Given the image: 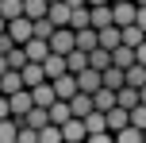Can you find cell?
<instances>
[{"label":"cell","instance_id":"obj_1","mask_svg":"<svg viewBox=\"0 0 146 143\" xmlns=\"http://www.w3.org/2000/svg\"><path fill=\"white\" fill-rule=\"evenodd\" d=\"M4 35L12 39L15 46H27L31 39H35V19H27V15H19V19H12V23L4 27Z\"/></svg>","mask_w":146,"mask_h":143},{"label":"cell","instance_id":"obj_2","mask_svg":"<svg viewBox=\"0 0 146 143\" xmlns=\"http://www.w3.org/2000/svg\"><path fill=\"white\" fill-rule=\"evenodd\" d=\"M50 50H54V54H66V58H69V54L77 50V31H69V27H62L58 35L50 39Z\"/></svg>","mask_w":146,"mask_h":143},{"label":"cell","instance_id":"obj_3","mask_svg":"<svg viewBox=\"0 0 146 143\" xmlns=\"http://www.w3.org/2000/svg\"><path fill=\"white\" fill-rule=\"evenodd\" d=\"M0 89H4V97H15V93L27 89V81H23L19 70H4V74H0Z\"/></svg>","mask_w":146,"mask_h":143},{"label":"cell","instance_id":"obj_4","mask_svg":"<svg viewBox=\"0 0 146 143\" xmlns=\"http://www.w3.org/2000/svg\"><path fill=\"white\" fill-rule=\"evenodd\" d=\"M115 8V27H135L139 23V4L127 0V4H111Z\"/></svg>","mask_w":146,"mask_h":143},{"label":"cell","instance_id":"obj_5","mask_svg":"<svg viewBox=\"0 0 146 143\" xmlns=\"http://www.w3.org/2000/svg\"><path fill=\"white\" fill-rule=\"evenodd\" d=\"M69 108H73L77 120H88V116L96 112V97H92V93H77V97L69 101Z\"/></svg>","mask_w":146,"mask_h":143},{"label":"cell","instance_id":"obj_6","mask_svg":"<svg viewBox=\"0 0 146 143\" xmlns=\"http://www.w3.org/2000/svg\"><path fill=\"white\" fill-rule=\"evenodd\" d=\"M42 70H46V77H50V81H58V77H66V74H69V58L50 50V58L42 62Z\"/></svg>","mask_w":146,"mask_h":143},{"label":"cell","instance_id":"obj_7","mask_svg":"<svg viewBox=\"0 0 146 143\" xmlns=\"http://www.w3.org/2000/svg\"><path fill=\"white\" fill-rule=\"evenodd\" d=\"M77 81H81V93H92V97L104 89V74L100 70H85V74H77Z\"/></svg>","mask_w":146,"mask_h":143},{"label":"cell","instance_id":"obj_8","mask_svg":"<svg viewBox=\"0 0 146 143\" xmlns=\"http://www.w3.org/2000/svg\"><path fill=\"white\" fill-rule=\"evenodd\" d=\"M54 89H58V101H73L81 93V81L73 74H66V77H58V81H54Z\"/></svg>","mask_w":146,"mask_h":143},{"label":"cell","instance_id":"obj_9","mask_svg":"<svg viewBox=\"0 0 146 143\" xmlns=\"http://www.w3.org/2000/svg\"><path fill=\"white\" fill-rule=\"evenodd\" d=\"M23 81H27V89H38V85H46L50 77H46L42 62H27V70H23Z\"/></svg>","mask_w":146,"mask_h":143},{"label":"cell","instance_id":"obj_10","mask_svg":"<svg viewBox=\"0 0 146 143\" xmlns=\"http://www.w3.org/2000/svg\"><path fill=\"white\" fill-rule=\"evenodd\" d=\"M31 93H35V105H38V108H54V105H58V89H54V81L38 85V89H31Z\"/></svg>","mask_w":146,"mask_h":143},{"label":"cell","instance_id":"obj_11","mask_svg":"<svg viewBox=\"0 0 146 143\" xmlns=\"http://www.w3.org/2000/svg\"><path fill=\"white\" fill-rule=\"evenodd\" d=\"M50 23H54V27H69V23H73V8L66 4V0H62V4H50Z\"/></svg>","mask_w":146,"mask_h":143},{"label":"cell","instance_id":"obj_12","mask_svg":"<svg viewBox=\"0 0 146 143\" xmlns=\"http://www.w3.org/2000/svg\"><path fill=\"white\" fill-rule=\"evenodd\" d=\"M50 124H54V120H50V108H38V105H35V108H31V116L23 120V128L42 132V128H50Z\"/></svg>","mask_w":146,"mask_h":143},{"label":"cell","instance_id":"obj_13","mask_svg":"<svg viewBox=\"0 0 146 143\" xmlns=\"http://www.w3.org/2000/svg\"><path fill=\"white\" fill-rule=\"evenodd\" d=\"M92 27L104 31V27H115V8L104 4V8H92Z\"/></svg>","mask_w":146,"mask_h":143},{"label":"cell","instance_id":"obj_14","mask_svg":"<svg viewBox=\"0 0 146 143\" xmlns=\"http://www.w3.org/2000/svg\"><path fill=\"white\" fill-rule=\"evenodd\" d=\"M104 89H111V93H119V89H127V70H119V66H111V70H104Z\"/></svg>","mask_w":146,"mask_h":143},{"label":"cell","instance_id":"obj_15","mask_svg":"<svg viewBox=\"0 0 146 143\" xmlns=\"http://www.w3.org/2000/svg\"><path fill=\"white\" fill-rule=\"evenodd\" d=\"M62 132H66V143H88V128H85V120H69Z\"/></svg>","mask_w":146,"mask_h":143},{"label":"cell","instance_id":"obj_16","mask_svg":"<svg viewBox=\"0 0 146 143\" xmlns=\"http://www.w3.org/2000/svg\"><path fill=\"white\" fill-rule=\"evenodd\" d=\"M23 50H27L31 62H46V58H50V43H46V39H31Z\"/></svg>","mask_w":146,"mask_h":143},{"label":"cell","instance_id":"obj_17","mask_svg":"<svg viewBox=\"0 0 146 143\" xmlns=\"http://www.w3.org/2000/svg\"><path fill=\"white\" fill-rule=\"evenodd\" d=\"M123 128H131V112H127V108H111L108 112V132L115 136V132H123Z\"/></svg>","mask_w":146,"mask_h":143},{"label":"cell","instance_id":"obj_18","mask_svg":"<svg viewBox=\"0 0 146 143\" xmlns=\"http://www.w3.org/2000/svg\"><path fill=\"white\" fill-rule=\"evenodd\" d=\"M27 50H23V46H15V50H8L4 54V70H19V74H23V70H27Z\"/></svg>","mask_w":146,"mask_h":143},{"label":"cell","instance_id":"obj_19","mask_svg":"<svg viewBox=\"0 0 146 143\" xmlns=\"http://www.w3.org/2000/svg\"><path fill=\"white\" fill-rule=\"evenodd\" d=\"M19 132H23V124L12 120V116H4V124H0V143H19Z\"/></svg>","mask_w":146,"mask_h":143},{"label":"cell","instance_id":"obj_20","mask_svg":"<svg viewBox=\"0 0 146 143\" xmlns=\"http://www.w3.org/2000/svg\"><path fill=\"white\" fill-rule=\"evenodd\" d=\"M23 12H27V19H46V15H50V4H46V0H23Z\"/></svg>","mask_w":146,"mask_h":143},{"label":"cell","instance_id":"obj_21","mask_svg":"<svg viewBox=\"0 0 146 143\" xmlns=\"http://www.w3.org/2000/svg\"><path fill=\"white\" fill-rule=\"evenodd\" d=\"M115 101H119V108H127V112H131V108H139V105H142V93L127 85V89H119V93H115Z\"/></svg>","mask_w":146,"mask_h":143},{"label":"cell","instance_id":"obj_22","mask_svg":"<svg viewBox=\"0 0 146 143\" xmlns=\"http://www.w3.org/2000/svg\"><path fill=\"white\" fill-rule=\"evenodd\" d=\"M50 120L58 124V128H66L69 120H77V116H73V108H69V101H58V105L50 108Z\"/></svg>","mask_w":146,"mask_h":143},{"label":"cell","instance_id":"obj_23","mask_svg":"<svg viewBox=\"0 0 146 143\" xmlns=\"http://www.w3.org/2000/svg\"><path fill=\"white\" fill-rule=\"evenodd\" d=\"M0 15H4V23L19 19V15H27V12H23V0H0Z\"/></svg>","mask_w":146,"mask_h":143},{"label":"cell","instance_id":"obj_24","mask_svg":"<svg viewBox=\"0 0 146 143\" xmlns=\"http://www.w3.org/2000/svg\"><path fill=\"white\" fill-rule=\"evenodd\" d=\"M85 128H88V136H104L108 132V112H92L85 120Z\"/></svg>","mask_w":146,"mask_h":143},{"label":"cell","instance_id":"obj_25","mask_svg":"<svg viewBox=\"0 0 146 143\" xmlns=\"http://www.w3.org/2000/svg\"><path fill=\"white\" fill-rule=\"evenodd\" d=\"M111 108H119L115 93H111V89H100V93H96V112H111Z\"/></svg>","mask_w":146,"mask_h":143},{"label":"cell","instance_id":"obj_26","mask_svg":"<svg viewBox=\"0 0 146 143\" xmlns=\"http://www.w3.org/2000/svg\"><path fill=\"white\" fill-rule=\"evenodd\" d=\"M135 62H139V54H135V46H119V50H115V66H119V70H131Z\"/></svg>","mask_w":146,"mask_h":143},{"label":"cell","instance_id":"obj_27","mask_svg":"<svg viewBox=\"0 0 146 143\" xmlns=\"http://www.w3.org/2000/svg\"><path fill=\"white\" fill-rule=\"evenodd\" d=\"M85 70H92V66H88V54L85 50H73L69 54V74L77 77V74H85Z\"/></svg>","mask_w":146,"mask_h":143},{"label":"cell","instance_id":"obj_28","mask_svg":"<svg viewBox=\"0 0 146 143\" xmlns=\"http://www.w3.org/2000/svg\"><path fill=\"white\" fill-rule=\"evenodd\" d=\"M115 143H146V132H139V128L131 124V128L115 132Z\"/></svg>","mask_w":146,"mask_h":143},{"label":"cell","instance_id":"obj_29","mask_svg":"<svg viewBox=\"0 0 146 143\" xmlns=\"http://www.w3.org/2000/svg\"><path fill=\"white\" fill-rule=\"evenodd\" d=\"M127 85H131V89H142V85H146V66L135 62V66L127 70Z\"/></svg>","mask_w":146,"mask_h":143},{"label":"cell","instance_id":"obj_30","mask_svg":"<svg viewBox=\"0 0 146 143\" xmlns=\"http://www.w3.org/2000/svg\"><path fill=\"white\" fill-rule=\"evenodd\" d=\"M38 143H66V132H62L58 124H50V128L38 132Z\"/></svg>","mask_w":146,"mask_h":143},{"label":"cell","instance_id":"obj_31","mask_svg":"<svg viewBox=\"0 0 146 143\" xmlns=\"http://www.w3.org/2000/svg\"><path fill=\"white\" fill-rule=\"evenodd\" d=\"M54 35H58V27H54V23H50V15H46V19H38V23H35V39H46V43H50Z\"/></svg>","mask_w":146,"mask_h":143},{"label":"cell","instance_id":"obj_32","mask_svg":"<svg viewBox=\"0 0 146 143\" xmlns=\"http://www.w3.org/2000/svg\"><path fill=\"white\" fill-rule=\"evenodd\" d=\"M131 124L139 132H146V105H139V108H131Z\"/></svg>","mask_w":146,"mask_h":143},{"label":"cell","instance_id":"obj_33","mask_svg":"<svg viewBox=\"0 0 146 143\" xmlns=\"http://www.w3.org/2000/svg\"><path fill=\"white\" fill-rule=\"evenodd\" d=\"M19 143H38V132L35 128H23L19 132Z\"/></svg>","mask_w":146,"mask_h":143},{"label":"cell","instance_id":"obj_34","mask_svg":"<svg viewBox=\"0 0 146 143\" xmlns=\"http://www.w3.org/2000/svg\"><path fill=\"white\" fill-rule=\"evenodd\" d=\"M88 143H115V136H111V132H104V136H88Z\"/></svg>","mask_w":146,"mask_h":143},{"label":"cell","instance_id":"obj_35","mask_svg":"<svg viewBox=\"0 0 146 143\" xmlns=\"http://www.w3.org/2000/svg\"><path fill=\"white\" fill-rule=\"evenodd\" d=\"M135 54H139V66H146V43H142V46H139Z\"/></svg>","mask_w":146,"mask_h":143},{"label":"cell","instance_id":"obj_36","mask_svg":"<svg viewBox=\"0 0 146 143\" xmlns=\"http://www.w3.org/2000/svg\"><path fill=\"white\" fill-rule=\"evenodd\" d=\"M139 27L146 31V8H139Z\"/></svg>","mask_w":146,"mask_h":143},{"label":"cell","instance_id":"obj_37","mask_svg":"<svg viewBox=\"0 0 146 143\" xmlns=\"http://www.w3.org/2000/svg\"><path fill=\"white\" fill-rule=\"evenodd\" d=\"M104 4H111V0H88V8H104Z\"/></svg>","mask_w":146,"mask_h":143},{"label":"cell","instance_id":"obj_38","mask_svg":"<svg viewBox=\"0 0 146 143\" xmlns=\"http://www.w3.org/2000/svg\"><path fill=\"white\" fill-rule=\"evenodd\" d=\"M139 93H142V105H146V85H142V89H139Z\"/></svg>","mask_w":146,"mask_h":143},{"label":"cell","instance_id":"obj_39","mask_svg":"<svg viewBox=\"0 0 146 143\" xmlns=\"http://www.w3.org/2000/svg\"><path fill=\"white\" fill-rule=\"evenodd\" d=\"M46 4H62V0H46Z\"/></svg>","mask_w":146,"mask_h":143},{"label":"cell","instance_id":"obj_40","mask_svg":"<svg viewBox=\"0 0 146 143\" xmlns=\"http://www.w3.org/2000/svg\"><path fill=\"white\" fill-rule=\"evenodd\" d=\"M111 4H127V0H111Z\"/></svg>","mask_w":146,"mask_h":143}]
</instances>
